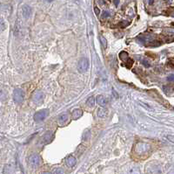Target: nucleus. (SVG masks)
<instances>
[{"label": "nucleus", "instance_id": "cd10ccee", "mask_svg": "<svg viewBox=\"0 0 174 174\" xmlns=\"http://www.w3.org/2000/svg\"><path fill=\"white\" fill-rule=\"evenodd\" d=\"M113 3L116 6H118L119 4V0H113Z\"/></svg>", "mask_w": 174, "mask_h": 174}, {"label": "nucleus", "instance_id": "c756f323", "mask_svg": "<svg viewBox=\"0 0 174 174\" xmlns=\"http://www.w3.org/2000/svg\"><path fill=\"white\" fill-rule=\"evenodd\" d=\"M153 1H154V0H148L149 4H153Z\"/></svg>", "mask_w": 174, "mask_h": 174}, {"label": "nucleus", "instance_id": "6ab92c4d", "mask_svg": "<svg viewBox=\"0 0 174 174\" xmlns=\"http://www.w3.org/2000/svg\"><path fill=\"white\" fill-rule=\"evenodd\" d=\"M164 93L167 94V95H171V94L173 93L174 88H171V87L167 86V87H164Z\"/></svg>", "mask_w": 174, "mask_h": 174}, {"label": "nucleus", "instance_id": "0eeeda50", "mask_svg": "<svg viewBox=\"0 0 174 174\" xmlns=\"http://www.w3.org/2000/svg\"><path fill=\"white\" fill-rule=\"evenodd\" d=\"M32 100L36 102V103H40V102H42L44 100L43 92H41L39 90L35 91L32 95Z\"/></svg>", "mask_w": 174, "mask_h": 174}, {"label": "nucleus", "instance_id": "5701e85b", "mask_svg": "<svg viewBox=\"0 0 174 174\" xmlns=\"http://www.w3.org/2000/svg\"><path fill=\"white\" fill-rule=\"evenodd\" d=\"M166 138L168 139L170 142L174 143V135H168V136L166 137Z\"/></svg>", "mask_w": 174, "mask_h": 174}, {"label": "nucleus", "instance_id": "4468645a", "mask_svg": "<svg viewBox=\"0 0 174 174\" xmlns=\"http://www.w3.org/2000/svg\"><path fill=\"white\" fill-rule=\"evenodd\" d=\"M97 114H98V116H99V117H105V116H107V111L106 109H98V111H97Z\"/></svg>", "mask_w": 174, "mask_h": 174}, {"label": "nucleus", "instance_id": "ddd939ff", "mask_svg": "<svg viewBox=\"0 0 174 174\" xmlns=\"http://www.w3.org/2000/svg\"><path fill=\"white\" fill-rule=\"evenodd\" d=\"M97 103L100 106H105L107 104V99L104 95H98L97 96Z\"/></svg>", "mask_w": 174, "mask_h": 174}, {"label": "nucleus", "instance_id": "f03ea898", "mask_svg": "<svg viewBox=\"0 0 174 174\" xmlns=\"http://www.w3.org/2000/svg\"><path fill=\"white\" fill-rule=\"evenodd\" d=\"M48 115H49V109H44L42 110H39L34 114V120L36 122H41V121L45 120Z\"/></svg>", "mask_w": 174, "mask_h": 174}, {"label": "nucleus", "instance_id": "f257e3e1", "mask_svg": "<svg viewBox=\"0 0 174 174\" xmlns=\"http://www.w3.org/2000/svg\"><path fill=\"white\" fill-rule=\"evenodd\" d=\"M151 150V146L148 143H143V142H139L135 146V152L138 155H144L147 153Z\"/></svg>", "mask_w": 174, "mask_h": 174}, {"label": "nucleus", "instance_id": "20e7f679", "mask_svg": "<svg viewBox=\"0 0 174 174\" xmlns=\"http://www.w3.org/2000/svg\"><path fill=\"white\" fill-rule=\"evenodd\" d=\"M89 67V60L86 58H81L77 62V70L80 73L86 72Z\"/></svg>", "mask_w": 174, "mask_h": 174}, {"label": "nucleus", "instance_id": "f3484780", "mask_svg": "<svg viewBox=\"0 0 174 174\" xmlns=\"http://www.w3.org/2000/svg\"><path fill=\"white\" fill-rule=\"evenodd\" d=\"M91 137V131L89 130H84V132L83 133V139L84 140H88Z\"/></svg>", "mask_w": 174, "mask_h": 174}, {"label": "nucleus", "instance_id": "7ed1b4c3", "mask_svg": "<svg viewBox=\"0 0 174 174\" xmlns=\"http://www.w3.org/2000/svg\"><path fill=\"white\" fill-rule=\"evenodd\" d=\"M12 97L16 103H21L23 100H24V92H23L22 89L19 88H15L14 91H13Z\"/></svg>", "mask_w": 174, "mask_h": 174}, {"label": "nucleus", "instance_id": "aec40b11", "mask_svg": "<svg viewBox=\"0 0 174 174\" xmlns=\"http://www.w3.org/2000/svg\"><path fill=\"white\" fill-rule=\"evenodd\" d=\"M127 174H141V173H140V171H139L138 168H137V167H134V168L130 169V170L128 171Z\"/></svg>", "mask_w": 174, "mask_h": 174}, {"label": "nucleus", "instance_id": "1a4fd4ad", "mask_svg": "<svg viewBox=\"0 0 174 174\" xmlns=\"http://www.w3.org/2000/svg\"><path fill=\"white\" fill-rule=\"evenodd\" d=\"M31 12H32V9L30 7L29 5H24L22 7V15L25 19H28L30 16L31 15Z\"/></svg>", "mask_w": 174, "mask_h": 174}, {"label": "nucleus", "instance_id": "bb28decb", "mask_svg": "<svg viewBox=\"0 0 174 174\" xmlns=\"http://www.w3.org/2000/svg\"><path fill=\"white\" fill-rule=\"evenodd\" d=\"M94 11H95V13H96V15H99V9H98V7H95L94 8Z\"/></svg>", "mask_w": 174, "mask_h": 174}, {"label": "nucleus", "instance_id": "dca6fc26", "mask_svg": "<svg viewBox=\"0 0 174 174\" xmlns=\"http://www.w3.org/2000/svg\"><path fill=\"white\" fill-rule=\"evenodd\" d=\"M86 104H87V106H89V107H93L95 105V99H94V97L93 96H91V97H89L88 99H87V101H86Z\"/></svg>", "mask_w": 174, "mask_h": 174}, {"label": "nucleus", "instance_id": "b1692460", "mask_svg": "<svg viewBox=\"0 0 174 174\" xmlns=\"http://www.w3.org/2000/svg\"><path fill=\"white\" fill-rule=\"evenodd\" d=\"M164 32H167V33H164L167 35H171V34L174 33V30H171V29H167V30H164Z\"/></svg>", "mask_w": 174, "mask_h": 174}, {"label": "nucleus", "instance_id": "a211bd4d", "mask_svg": "<svg viewBox=\"0 0 174 174\" xmlns=\"http://www.w3.org/2000/svg\"><path fill=\"white\" fill-rule=\"evenodd\" d=\"M99 40H100V43H101L102 47L105 48V47H107V41H106V40H105V38L104 37V36L100 35L99 36Z\"/></svg>", "mask_w": 174, "mask_h": 174}, {"label": "nucleus", "instance_id": "a878e982", "mask_svg": "<svg viewBox=\"0 0 174 174\" xmlns=\"http://www.w3.org/2000/svg\"><path fill=\"white\" fill-rule=\"evenodd\" d=\"M167 80H168L169 81H172L174 82V74H171L169 75L168 77H167Z\"/></svg>", "mask_w": 174, "mask_h": 174}, {"label": "nucleus", "instance_id": "423d86ee", "mask_svg": "<svg viewBox=\"0 0 174 174\" xmlns=\"http://www.w3.org/2000/svg\"><path fill=\"white\" fill-rule=\"evenodd\" d=\"M41 158L38 154H31L28 157V163L32 167H37L40 164Z\"/></svg>", "mask_w": 174, "mask_h": 174}, {"label": "nucleus", "instance_id": "7c9ffc66", "mask_svg": "<svg viewBox=\"0 0 174 174\" xmlns=\"http://www.w3.org/2000/svg\"><path fill=\"white\" fill-rule=\"evenodd\" d=\"M42 174H51L50 172H48V171H45V172H43Z\"/></svg>", "mask_w": 174, "mask_h": 174}, {"label": "nucleus", "instance_id": "4be33fe9", "mask_svg": "<svg viewBox=\"0 0 174 174\" xmlns=\"http://www.w3.org/2000/svg\"><path fill=\"white\" fill-rule=\"evenodd\" d=\"M110 15H111V14H110V12L108 11H105L104 12H103V14H102V18H103V19H106V18H108Z\"/></svg>", "mask_w": 174, "mask_h": 174}, {"label": "nucleus", "instance_id": "39448f33", "mask_svg": "<svg viewBox=\"0 0 174 174\" xmlns=\"http://www.w3.org/2000/svg\"><path fill=\"white\" fill-rule=\"evenodd\" d=\"M119 58L123 62H125V67L128 68H130L132 66V64H133V60L129 58V55H128L126 52H121L119 54Z\"/></svg>", "mask_w": 174, "mask_h": 174}, {"label": "nucleus", "instance_id": "f8f14e48", "mask_svg": "<svg viewBox=\"0 0 174 174\" xmlns=\"http://www.w3.org/2000/svg\"><path fill=\"white\" fill-rule=\"evenodd\" d=\"M82 115H83V111H82V109H74V110L72 111V118L74 119V120L79 119L82 116Z\"/></svg>", "mask_w": 174, "mask_h": 174}, {"label": "nucleus", "instance_id": "473e14b6", "mask_svg": "<svg viewBox=\"0 0 174 174\" xmlns=\"http://www.w3.org/2000/svg\"><path fill=\"white\" fill-rule=\"evenodd\" d=\"M167 1H168V3H171V2L172 1V0H167Z\"/></svg>", "mask_w": 174, "mask_h": 174}, {"label": "nucleus", "instance_id": "9b49d317", "mask_svg": "<svg viewBox=\"0 0 174 174\" xmlns=\"http://www.w3.org/2000/svg\"><path fill=\"white\" fill-rule=\"evenodd\" d=\"M76 158H75L73 156H69V157H66L65 159V163H66V165L68 167H73L76 164Z\"/></svg>", "mask_w": 174, "mask_h": 174}, {"label": "nucleus", "instance_id": "2f4dec72", "mask_svg": "<svg viewBox=\"0 0 174 174\" xmlns=\"http://www.w3.org/2000/svg\"><path fill=\"white\" fill-rule=\"evenodd\" d=\"M47 2H52V1H54V0H46Z\"/></svg>", "mask_w": 174, "mask_h": 174}, {"label": "nucleus", "instance_id": "6e6552de", "mask_svg": "<svg viewBox=\"0 0 174 174\" xmlns=\"http://www.w3.org/2000/svg\"><path fill=\"white\" fill-rule=\"evenodd\" d=\"M53 137H54L53 133H51V132H46V133L42 137V143L44 145H47V143H51L52 139H53Z\"/></svg>", "mask_w": 174, "mask_h": 174}, {"label": "nucleus", "instance_id": "9d476101", "mask_svg": "<svg viewBox=\"0 0 174 174\" xmlns=\"http://www.w3.org/2000/svg\"><path fill=\"white\" fill-rule=\"evenodd\" d=\"M68 119H69V116H68V114H62L58 116V123L59 125H64L65 123H67Z\"/></svg>", "mask_w": 174, "mask_h": 174}, {"label": "nucleus", "instance_id": "393cba45", "mask_svg": "<svg viewBox=\"0 0 174 174\" xmlns=\"http://www.w3.org/2000/svg\"><path fill=\"white\" fill-rule=\"evenodd\" d=\"M55 174H63V170L61 168H57L56 170L54 171Z\"/></svg>", "mask_w": 174, "mask_h": 174}, {"label": "nucleus", "instance_id": "2eb2a0df", "mask_svg": "<svg viewBox=\"0 0 174 174\" xmlns=\"http://www.w3.org/2000/svg\"><path fill=\"white\" fill-rule=\"evenodd\" d=\"M137 58H138V59H139V61L143 64L144 66H145L146 67H150V64H149V62H148V60L146 59H145L144 57H142V56H136Z\"/></svg>", "mask_w": 174, "mask_h": 174}, {"label": "nucleus", "instance_id": "c85d7f7f", "mask_svg": "<svg viewBox=\"0 0 174 174\" xmlns=\"http://www.w3.org/2000/svg\"><path fill=\"white\" fill-rule=\"evenodd\" d=\"M1 25H2V26H1V30H2V31H4V22H3V19L1 20Z\"/></svg>", "mask_w": 174, "mask_h": 174}, {"label": "nucleus", "instance_id": "412c9836", "mask_svg": "<svg viewBox=\"0 0 174 174\" xmlns=\"http://www.w3.org/2000/svg\"><path fill=\"white\" fill-rule=\"evenodd\" d=\"M130 25V22H128V21H122V22H120L119 23V26H121V27H126L127 26H129Z\"/></svg>", "mask_w": 174, "mask_h": 174}]
</instances>
